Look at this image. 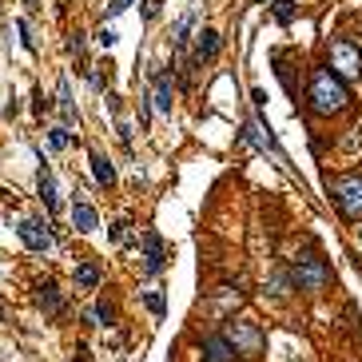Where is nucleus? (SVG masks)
I'll return each instance as SVG.
<instances>
[{"label": "nucleus", "mask_w": 362, "mask_h": 362, "mask_svg": "<svg viewBox=\"0 0 362 362\" xmlns=\"http://www.w3.org/2000/svg\"><path fill=\"white\" fill-rule=\"evenodd\" d=\"M307 108H311L314 116H342L350 108L347 80H338L326 64L311 68V80H307Z\"/></svg>", "instance_id": "1"}, {"label": "nucleus", "mask_w": 362, "mask_h": 362, "mask_svg": "<svg viewBox=\"0 0 362 362\" xmlns=\"http://www.w3.org/2000/svg\"><path fill=\"white\" fill-rule=\"evenodd\" d=\"M326 191H330V200L335 207L347 219H362V172H347V175H326Z\"/></svg>", "instance_id": "2"}, {"label": "nucleus", "mask_w": 362, "mask_h": 362, "mask_svg": "<svg viewBox=\"0 0 362 362\" xmlns=\"http://www.w3.org/2000/svg\"><path fill=\"white\" fill-rule=\"evenodd\" d=\"M223 338L231 342V350H235L239 358H247V362H255L263 354V347H267V335H263L259 323H251V319H231Z\"/></svg>", "instance_id": "3"}, {"label": "nucleus", "mask_w": 362, "mask_h": 362, "mask_svg": "<svg viewBox=\"0 0 362 362\" xmlns=\"http://www.w3.org/2000/svg\"><path fill=\"white\" fill-rule=\"evenodd\" d=\"M291 283H295L302 295H319V291L330 283V267H326V259H319V255H299V259L291 263Z\"/></svg>", "instance_id": "4"}, {"label": "nucleus", "mask_w": 362, "mask_h": 362, "mask_svg": "<svg viewBox=\"0 0 362 362\" xmlns=\"http://www.w3.org/2000/svg\"><path fill=\"white\" fill-rule=\"evenodd\" d=\"M326 68H330L338 80H358L362 76V48L354 40L338 36L335 44H330V64H326Z\"/></svg>", "instance_id": "5"}, {"label": "nucleus", "mask_w": 362, "mask_h": 362, "mask_svg": "<svg viewBox=\"0 0 362 362\" xmlns=\"http://www.w3.org/2000/svg\"><path fill=\"white\" fill-rule=\"evenodd\" d=\"M172 76L175 72H167L163 64H155V72H151V80H155V88H151V108L155 112H163V116H172V96H175V84H172Z\"/></svg>", "instance_id": "6"}, {"label": "nucleus", "mask_w": 362, "mask_h": 362, "mask_svg": "<svg viewBox=\"0 0 362 362\" xmlns=\"http://www.w3.org/2000/svg\"><path fill=\"white\" fill-rule=\"evenodd\" d=\"M16 235H20V243H25L28 251H36V255H44V251L52 247V231L40 223V219H20Z\"/></svg>", "instance_id": "7"}, {"label": "nucleus", "mask_w": 362, "mask_h": 362, "mask_svg": "<svg viewBox=\"0 0 362 362\" xmlns=\"http://www.w3.org/2000/svg\"><path fill=\"white\" fill-rule=\"evenodd\" d=\"M163 267H167V251H163V235L160 231H148L144 235V275H160Z\"/></svg>", "instance_id": "8"}, {"label": "nucleus", "mask_w": 362, "mask_h": 362, "mask_svg": "<svg viewBox=\"0 0 362 362\" xmlns=\"http://www.w3.org/2000/svg\"><path fill=\"white\" fill-rule=\"evenodd\" d=\"M215 56H219V32H215V28H200V32H195V56H191V64L203 68V64H211Z\"/></svg>", "instance_id": "9"}, {"label": "nucleus", "mask_w": 362, "mask_h": 362, "mask_svg": "<svg viewBox=\"0 0 362 362\" xmlns=\"http://www.w3.org/2000/svg\"><path fill=\"white\" fill-rule=\"evenodd\" d=\"M36 188H40V200H44V207H48V215H56V207H60V195H56V179H52V167H48V163H44V151H40Z\"/></svg>", "instance_id": "10"}, {"label": "nucleus", "mask_w": 362, "mask_h": 362, "mask_svg": "<svg viewBox=\"0 0 362 362\" xmlns=\"http://www.w3.org/2000/svg\"><path fill=\"white\" fill-rule=\"evenodd\" d=\"M36 302H40V311L48 314V319H56V314H64V299H60V287L56 283H36Z\"/></svg>", "instance_id": "11"}, {"label": "nucleus", "mask_w": 362, "mask_h": 362, "mask_svg": "<svg viewBox=\"0 0 362 362\" xmlns=\"http://www.w3.org/2000/svg\"><path fill=\"white\" fill-rule=\"evenodd\" d=\"M72 227L80 231V235H92L96 227H100V215H96V207L88 200H76L72 203Z\"/></svg>", "instance_id": "12"}, {"label": "nucleus", "mask_w": 362, "mask_h": 362, "mask_svg": "<svg viewBox=\"0 0 362 362\" xmlns=\"http://www.w3.org/2000/svg\"><path fill=\"white\" fill-rule=\"evenodd\" d=\"M203 362H235V350L223 335H207L203 338Z\"/></svg>", "instance_id": "13"}, {"label": "nucleus", "mask_w": 362, "mask_h": 362, "mask_svg": "<svg viewBox=\"0 0 362 362\" xmlns=\"http://www.w3.org/2000/svg\"><path fill=\"white\" fill-rule=\"evenodd\" d=\"M92 175H96V183H100L104 191L116 188V167H112V160H108L104 151H92Z\"/></svg>", "instance_id": "14"}, {"label": "nucleus", "mask_w": 362, "mask_h": 362, "mask_svg": "<svg viewBox=\"0 0 362 362\" xmlns=\"http://www.w3.org/2000/svg\"><path fill=\"white\" fill-rule=\"evenodd\" d=\"M104 283L100 263H76V287L80 291H96Z\"/></svg>", "instance_id": "15"}, {"label": "nucleus", "mask_w": 362, "mask_h": 362, "mask_svg": "<svg viewBox=\"0 0 362 362\" xmlns=\"http://www.w3.org/2000/svg\"><path fill=\"white\" fill-rule=\"evenodd\" d=\"M84 323L104 326V330H108V326H116V307H112L108 299H96V307H92V311L84 314Z\"/></svg>", "instance_id": "16"}, {"label": "nucleus", "mask_w": 362, "mask_h": 362, "mask_svg": "<svg viewBox=\"0 0 362 362\" xmlns=\"http://www.w3.org/2000/svg\"><path fill=\"white\" fill-rule=\"evenodd\" d=\"M271 13H275L279 25H291V20L299 16V4H295V0H271Z\"/></svg>", "instance_id": "17"}, {"label": "nucleus", "mask_w": 362, "mask_h": 362, "mask_svg": "<svg viewBox=\"0 0 362 362\" xmlns=\"http://www.w3.org/2000/svg\"><path fill=\"white\" fill-rule=\"evenodd\" d=\"M144 307H148L155 319H163V311H167V299H163V291L160 287H151V291H144Z\"/></svg>", "instance_id": "18"}, {"label": "nucleus", "mask_w": 362, "mask_h": 362, "mask_svg": "<svg viewBox=\"0 0 362 362\" xmlns=\"http://www.w3.org/2000/svg\"><path fill=\"white\" fill-rule=\"evenodd\" d=\"M127 239H132V223H127V219H120V223H112V243H116V247H124Z\"/></svg>", "instance_id": "19"}, {"label": "nucleus", "mask_w": 362, "mask_h": 362, "mask_svg": "<svg viewBox=\"0 0 362 362\" xmlns=\"http://www.w3.org/2000/svg\"><path fill=\"white\" fill-rule=\"evenodd\" d=\"M48 144H52L56 151H64L68 144H72V136H68V127H52V132H48Z\"/></svg>", "instance_id": "20"}, {"label": "nucleus", "mask_w": 362, "mask_h": 362, "mask_svg": "<svg viewBox=\"0 0 362 362\" xmlns=\"http://www.w3.org/2000/svg\"><path fill=\"white\" fill-rule=\"evenodd\" d=\"M16 28H20V36H25V48H28V52H36V40H32V32H28V20H20Z\"/></svg>", "instance_id": "21"}, {"label": "nucleus", "mask_w": 362, "mask_h": 362, "mask_svg": "<svg viewBox=\"0 0 362 362\" xmlns=\"http://www.w3.org/2000/svg\"><path fill=\"white\" fill-rule=\"evenodd\" d=\"M96 40H100L104 48H112V44H116L120 36H116V28H100V36H96Z\"/></svg>", "instance_id": "22"}, {"label": "nucleus", "mask_w": 362, "mask_h": 362, "mask_svg": "<svg viewBox=\"0 0 362 362\" xmlns=\"http://www.w3.org/2000/svg\"><path fill=\"white\" fill-rule=\"evenodd\" d=\"M104 100H108V112H112V116H120V96H116V92H108Z\"/></svg>", "instance_id": "23"}, {"label": "nucleus", "mask_w": 362, "mask_h": 362, "mask_svg": "<svg viewBox=\"0 0 362 362\" xmlns=\"http://www.w3.org/2000/svg\"><path fill=\"white\" fill-rule=\"evenodd\" d=\"M155 13H160V0H144V16H148V20H151V16H155Z\"/></svg>", "instance_id": "24"}, {"label": "nucleus", "mask_w": 362, "mask_h": 362, "mask_svg": "<svg viewBox=\"0 0 362 362\" xmlns=\"http://www.w3.org/2000/svg\"><path fill=\"white\" fill-rule=\"evenodd\" d=\"M32 108H36V112L44 116V112H48V96H44V92H36V104H32Z\"/></svg>", "instance_id": "25"}, {"label": "nucleus", "mask_w": 362, "mask_h": 362, "mask_svg": "<svg viewBox=\"0 0 362 362\" xmlns=\"http://www.w3.org/2000/svg\"><path fill=\"white\" fill-rule=\"evenodd\" d=\"M127 4H132V0H112V8H108V16H120L127 8Z\"/></svg>", "instance_id": "26"}, {"label": "nucleus", "mask_w": 362, "mask_h": 362, "mask_svg": "<svg viewBox=\"0 0 362 362\" xmlns=\"http://www.w3.org/2000/svg\"><path fill=\"white\" fill-rule=\"evenodd\" d=\"M251 100H255V108H263V104H267V92H263V88H255V92H251Z\"/></svg>", "instance_id": "27"}, {"label": "nucleus", "mask_w": 362, "mask_h": 362, "mask_svg": "<svg viewBox=\"0 0 362 362\" xmlns=\"http://www.w3.org/2000/svg\"><path fill=\"white\" fill-rule=\"evenodd\" d=\"M72 362H92V358H88V347H76V358Z\"/></svg>", "instance_id": "28"}, {"label": "nucleus", "mask_w": 362, "mask_h": 362, "mask_svg": "<svg viewBox=\"0 0 362 362\" xmlns=\"http://www.w3.org/2000/svg\"><path fill=\"white\" fill-rule=\"evenodd\" d=\"M25 4H28V8H32V13H36V8H40V0H25Z\"/></svg>", "instance_id": "29"}, {"label": "nucleus", "mask_w": 362, "mask_h": 362, "mask_svg": "<svg viewBox=\"0 0 362 362\" xmlns=\"http://www.w3.org/2000/svg\"><path fill=\"white\" fill-rule=\"evenodd\" d=\"M0 323H4V302H0Z\"/></svg>", "instance_id": "30"}]
</instances>
